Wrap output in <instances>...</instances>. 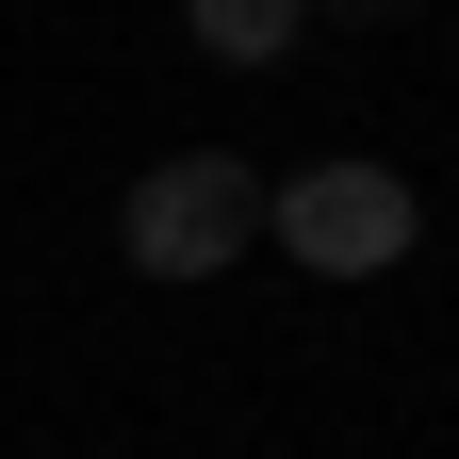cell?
<instances>
[{
  "label": "cell",
  "mask_w": 459,
  "mask_h": 459,
  "mask_svg": "<svg viewBox=\"0 0 459 459\" xmlns=\"http://www.w3.org/2000/svg\"><path fill=\"white\" fill-rule=\"evenodd\" d=\"M115 247H132V279H230L263 247V164L247 148H164L115 197Z\"/></svg>",
  "instance_id": "cell-1"
},
{
  "label": "cell",
  "mask_w": 459,
  "mask_h": 459,
  "mask_svg": "<svg viewBox=\"0 0 459 459\" xmlns=\"http://www.w3.org/2000/svg\"><path fill=\"white\" fill-rule=\"evenodd\" d=\"M411 230H427V197L394 181V164H361V148H328V164H296V181H263V247L312 263V279H377V263H411Z\"/></svg>",
  "instance_id": "cell-2"
},
{
  "label": "cell",
  "mask_w": 459,
  "mask_h": 459,
  "mask_svg": "<svg viewBox=\"0 0 459 459\" xmlns=\"http://www.w3.org/2000/svg\"><path fill=\"white\" fill-rule=\"evenodd\" d=\"M181 33L213 49V66H279V49L312 33V0H181Z\"/></svg>",
  "instance_id": "cell-3"
},
{
  "label": "cell",
  "mask_w": 459,
  "mask_h": 459,
  "mask_svg": "<svg viewBox=\"0 0 459 459\" xmlns=\"http://www.w3.org/2000/svg\"><path fill=\"white\" fill-rule=\"evenodd\" d=\"M312 17H411V0H312Z\"/></svg>",
  "instance_id": "cell-4"
}]
</instances>
